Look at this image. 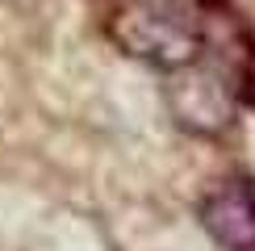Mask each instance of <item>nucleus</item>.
<instances>
[{"mask_svg": "<svg viewBox=\"0 0 255 251\" xmlns=\"http://www.w3.org/2000/svg\"><path fill=\"white\" fill-rule=\"evenodd\" d=\"M205 17V13H201ZM235 21L226 13L205 17V46L193 63L163 71V101L172 109L176 126L201 134V138H218L226 134L239 118L243 101V80H247V50L243 38H235Z\"/></svg>", "mask_w": 255, "mask_h": 251, "instance_id": "nucleus-1", "label": "nucleus"}, {"mask_svg": "<svg viewBox=\"0 0 255 251\" xmlns=\"http://www.w3.org/2000/svg\"><path fill=\"white\" fill-rule=\"evenodd\" d=\"M109 42L159 71L184 67L205 46V17L180 0H130L109 17Z\"/></svg>", "mask_w": 255, "mask_h": 251, "instance_id": "nucleus-2", "label": "nucleus"}, {"mask_svg": "<svg viewBox=\"0 0 255 251\" xmlns=\"http://www.w3.org/2000/svg\"><path fill=\"white\" fill-rule=\"evenodd\" d=\"M197 218L222 251H255V184L247 176H226L201 197Z\"/></svg>", "mask_w": 255, "mask_h": 251, "instance_id": "nucleus-3", "label": "nucleus"}]
</instances>
